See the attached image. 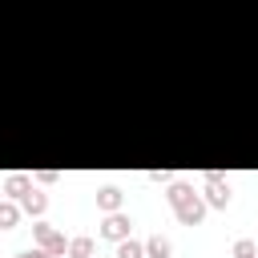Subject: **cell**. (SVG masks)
<instances>
[{"mask_svg":"<svg viewBox=\"0 0 258 258\" xmlns=\"http://www.w3.org/2000/svg\"><path fill=\"white\" fill-rule=\"evenodd\" d=\"M32 189V177H24V173H8L4 177V194H12L16 202H20V194H28Z\"/></svg>","mask_w":258,"mask_h":258,"instance_id":"52a82bcc","label":"cell"},{"mask_svg":"<svg viewBox=\"0 0 258 258\" xmlns=\"http://www.w3.org/2000/svg\"><path fill=\"white\" fill-rule=\"evenodd\" d=\"M169 254H173V242H169V238L153 234V238L145 242V258H169Z\"/></svg>","mask_w":258,"mask_h":258,"instance_id":"ba28073f","label":"cell"},{"mask_svg":"<svg viewBox=\"0 0 258 258\" xmlns=\"http://www.w3.org/2000/svg\"><path fill=\"white\" fill-rule=\"evenodd\" d=\"M32 238H36V246L48 250V254H64V246H69L64 234H60L56 226H48V222H36V226H32Z\"/></svg>","mask_w":258,"mask_h":258,"instance_id":"6da1fadb","label":"cell"},{"mask_svg":"<svg viewBox=\"0 0 258 258\" xmlns=\"http://www.w3.org/2000/svg\"><path fill=\"white\" fill-rule=\"evenodd\" d=\"M206 206H218V210L230 206V181L222 173H206Z\"/></svg>","mask_w":258,"mask_h":258,"instance_id":"7a4b0ae2","label":"cell"},{"mask_svg":"<svg viewBox=\"0 0 258 258\" xmlns=\"http://www.w3.org/2000/svg\"><path fill=\"white\" fill-rule=\"evenodd\" d=\"M250 254H258V242L254 238H238L234 242V258H250Z\"/></svg>","mask_w":258,"mask_h":258,"instance_id":"4fadbf2b","label":"cell"},{"mask_svg":"<svg viewBox=\"0 0 258 258\" xmlns=\"http://www.w3.org/2000/svg\"><path fill=\"white\" fill-rule=\"evenodd\" d=\"M16 258H52V254L40 250V246H32V250H24V254H16Z\"/></svg>","mask_w":258,"mask_h":258,"instance_id":"5bb4252c","label":"cell"},{"mask_svg":"<svg viewBox=\"0 0 258 258\" xmlns=\"http://www.w3.org/2000/svg\"><path fill=\"white\" fill-rule=\"evenodd\" d=\"M121 198H125V194H121L117 185H101V189H97V210L113 214V210H121Z\"/></svg>","mask_w":258,"mask_h":258,"instance_id":"5b68a950","label":"cell"},{"mask_svg":"<svg viewBox=\"0 0 258 258\" xmlns=\"http://www.w3.org/2000/svg\"><path fill=\"white\" fill-rule=\"evenodd\" d=\"M129 230H133V222H129V214H121V210L105 214V222H101V238H109V242L129 238Z\"/></svg>","mask_w":258,"mask_h":258,"instance_id":"3957f363","label":"cell"},{"mask_svg":"<svg viewBox=\"0 0 258 258\" xmlns=\"http://www.w3.org/2000/svg\"><path fill=\"white\" fill-rule=\"evenodd\" d=\"M113 258H145V242L121 238V242H117V254H113Z\"/></svg>","mask_w":258,"mask_h":258,"instance_id":"9c48e42d","label":"cell"},{"mask_svg":"<svg viewBox=\"0 0 258 258\" xmlns=\"http://www.w3.org/2000/svg\"><path fill=\"white\" fill-rule=\"evenodd\" d=\"M20 222V206L16 202H0V230H12Z\"/></svg>","mask_w":258,"mask_h":258,"instance_id":"8fae6325","label":"cell"},{"mask_svg":"<svg viewBox=\"0 0 258 258\" xmlns=\"http://www.w3.org/2000/svg\"><path fill=\"white\" fill-rule=\"evenodd\" d=\"M44 206H48V198H44L40 189H28V194H20V210H24V214L40 218V214H44Z\"/></svg>","mask_w":258,"mask_h":258,"instance_id":"8992f818","label":"cell"},{"mask_svg":"<svg viewBox=\"0 0 258 258\" xmlns=\"http://www.w3.org/2000/svg\"><path fill=\"white\" fill-rule=\"evenodd\" d=\"M250 258H258V254H250Z\"/></svg>","mask_w":258,"mask_h":258,"instance_id":"9a60e30c","label":"cell"},{"mask_svg":"<svg viewBox=\"0 0 258 258\" xmlns=\"http://www.w3.org/2000/svg\"><path fill=\"white\" fill-rule=\"evenodd\" d=\"M165 198H169V206H181L185 198H194V185H185V181H173V185L165 189Z\"/></svg>","mask_w":258,"mask_h":258,"instance_id":"7c38bea8","label":"cell"},{"mask_svg":"<svg viewBox=\"0 0 258 258\" xmlns=\"http://www.w3.org/2000/svg\"><path fill=\"white\" fill-rule=\"evenodd\" d=\"M173 210H177V222H181V226H198V222L206 218V202H202L198 194H194V198H185V202H181V206H173Z\"/></svg>","mask_w":258,"mask_h":258,"instance_id":"277c9868","label":"cell"},{"mask_svg":"<svg viewBox=\"0 0 258 258\" xmlns=\"http://www.w3.org/2000/svg\"><path fill=\"white\" fill-rule=\"evenodd\" d=\"M64 254H69V258H93V238H73V242L64 246Z\"/></svg>","mask_w":258,"mask_h":258,"instance_id":"30bf717a","label":"cell"}]
</instances>
